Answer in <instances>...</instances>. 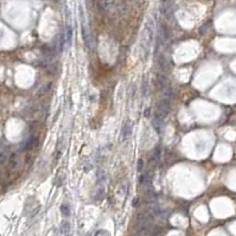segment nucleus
I'll list each match as a JSON object with an SVG mask.
<instances>
[{
    "label": "nucleus",
    "mask_w": 236,
    "mask_h": 236,
    "mask_svg": "<svg viewBox=\"0 0 236 236\" xmlns=\"http://www.w3.org/2000/svg\"><path fill=\"white\" fill-rule=\"evenodd\" d=\"M164 123H165V116L160 115L159 113H157V111H155V114H154V116H153L152 125H153L154 131H155L158 134H160V133H161V131H163Z\"/></svg>",
    "instance_id": "f257e3e1"
},
{
    "label": "nucleus",
    "mask_w": 236,
    "mask_h": 236,
    "mask_svg": "<svg viewBox=\"0 0 236 236\" xmlns=\"http://www.w3.org/2000/svg\"><path fill=\"white\" fill-rule=\"evenodd\" d=\"M157 62H158V67L160 69V72H163V74H165V75H166V72L169 70V63H167V58L165 57V55L160 52L158 55Z\"/></svg>",
    "instance_id": "f03ea898"
},
{
    "label": "nucleus",
    "mask_w": 236,
    "mask_h": 236,
    "mask_svg": "<svg viewBox=\"0 0 236 236\" xmlns=\"http://www.w3.org/2000/svg\"><path fill=\"white\" fill-rule=\"evenodd\" d=\"M131 134H132V123L127 121V122H125V125L122 126V129H121V139H122V140H126Z\"/></svg>",
    "instance_id": "7ed1b4c3"
},
{
    "label": "nucleus",
    "mask_w": 236,
    "mask_h": 236,
    "mask_svg": "<svg viewBox=\"0 0 236 236\" xmlns=\"http://www.w3.org/2000/svg\"><path fill=\"white\" fill-rule=\"evenodd\" d=\"M72 36H74L72 26L71 25H67V28H65V43H67V47H70L71 44H72Z\"/></svg>",
    "instance_id": "20e7f679"
},
{
    "label": "nucleus",
    "mask_w": 236,
    "mask_h": 236,
    "mask_svg": "<svg viewBox=\"0 0 236 236\" xmlns=\"http://www.w3.org/2000/svg\"><path fill=\"white\" fill-rule=\"evenodd\" d=\"M61 230H62V233H63L65 236H69V234H70V224H69L68 222H63V223H62Z\"/></svg>",
    "instance_id": "39448f33"
},
{
    "label": "nucleus",
    "mask_w": 236,
    "mask_h": 236,
    "mask_svg": "<svg viewBox=\"0 0 236 236\" xmlns=\"http://www.w3.org/2000/svg\"><path fill=\"white\" fill-rule=\"evenodd\" d=\"M51 88V83H46L45 85H43L42 88L39 89V92L37 93V96H42V95H44V94H46L47 93V90Z\"/></svg>",
    "instance_id": "423d86ee"
},
{
    "label": "nucleus",
    "mask_w": 236,
    "mask_h": 236,
    "mask_svg": "<svg viewBox=\"0 0 236 236\" xmlns=\"http://www.w3.org/2000/svg\"><path fill=\"white\" fill-rule=\"evenodd\" d=\"M33 145H34V139L33 138H29L25 142H24V146H23L21 150H30Z\"/></svg>",
    "instance_id": "0eeeda50"
},
{
    "label": "nucleus",
    "mask_w": 236,
    "mask_h": 236,
    "mask_svg": "<svg viewBox=\"0 0 236 236\" xmlns=\"http://www.w3.org/2000/svg\"><path fill=\"white\" fill-rule=\"evenodd\" d=\"M159 157H160V148L157 147L155 150H154V152L152 153V155H151V160H152V161H158V160H159Z\"/></svg>",
    "instance_id": "6e6552de"
},
{
    "label": "nucleus",
    "mask_w": 236,
    "mask_h": 236,
    "mask_svg": "<svg viewBox=\"0 0 236 236\" xmlns=\"http://www.w3.org/2000/svg\"><path fill=\"white\" fill-rule=\"evenodd\" d=\"M61 211H62V214H63L64 216H69L70 215V209L67 204H63L61 206Z\"/></svg>",
    "instance_id": "1a4fd4ad"
},
{
    "label": "nucleus",
    "mask_w": 236,
    "mask_h": 236,
    "mask_svg": "<svg viewBox=\"0 0 236 236\" xmlns=\"http://www.w3.org/2000/svg\"><path fill=\"white\" fill-rule=\"evenodd\" d=\"M10 160H11V165H12V167H14V166L18 165V158H17V154H12Z\"/></svg>",
    "instance_id": "9d476101"
},
{
    "label": "nucleus",
    "mask_w": 236,
    "mask_h": 236,
    "mask_svg": "<svg viewBox=\"0 0 236 236\" xmlns=\"http://www.w3.org/2000/svg\"><path fill=\"white\" fill-rule=\"evenodd\" d=\"M95 236H110V234L107 230H98V231H96Z\"/></svg>",
    "instance_id": "9b49d317"
},
{
    "label": "nucleus",
    "mask_w": 236,
    "mask_h": 236,
    "mask_svg": "<svg viewBox=\"0 0 236 236\" xmlns=\"http://www.w3.org/2000/svg\"><path fill=\"white\" fill-rule=\"evenodd\" d=\"M136 169H138L139 172L142 171V169H144V161H142V159H139V160H138V165H136Z\"/></svg>",
    "instance_id": "f8f14e48"
},
{
    "label": "nucleus",
    "mask_w": 236,
    "mask_h": 236,
    "mask_svg": "<svg viewBox=\"0 0 236 236\" xmlns=\"http://www.w3.org/2000/svg\"><path fill=\"white\" fill-rule=\"evenodd\" d=\"M142 96H146V93H147V82L146 81H144V83H142Z\"/></svg>",
    "instance_id": "ddd939ff"
},
{
    "label": "nucleus",
    "mask_w": 236,
    "mask_h": 236,
    "mask_svg": "<svg viewBox=\"0 0 236 236\" xmlns=\"http://www.w3.org/2000/svg\"><path fill=\"white\" fill-rule=\"evenodd\" d=\"M145 179H146V177H145L144 175H141V176L139 177V180H138V182H139V185H140V186H142V185H144V182H145Z\"/></svg>",
    "instance_id": "4468645a"
},
{
    "label": "nucleus",
    "mask_w": 236,
    "mask_h": 236,
    "mask_svg": "<svg viewBox=\"0 0 236 236\" xmlns=\"http://www.w3.org/2000/svg\"><path fill=\"white\" fill-rule=\"evenodd\" d=\"M150 115H151V109H150V108H146V109H145V113H144V116L147 119Z\"/></svg>",
    "instance_id": "2eb2a0df"
},
{
    "label": "nucleus",
    "mask_w": 236,
    "mask_h": 236,
    "mask_svg": "<svg viewBox=\"0 0 236 236\" xmlns=\"http://www.w3.org/2000/svg\"><path fill=\"white\" fill-rule=\"evenodd\" d=\"M5 159H6V155L4 153H0V164H3L5 161Z\"/></svg>",
    "instance_id": "dca6fc26"
},
{
    "label": "nucleus",
    "mask_w": 236,
    "mask_h": 236,
    "mask_svg": "<svg viewBox=\"0 0 236 236\" xmlns=\"http://www.w3.org/2000/svg\"><path fill=\"white\" fill-rule=\"evenodd\" d=\"M138 203H140L139 198H135V200H134V202H133V206H138Z\"/></svg>",
    "instance_id": "f3484780"
}]
</instances>
